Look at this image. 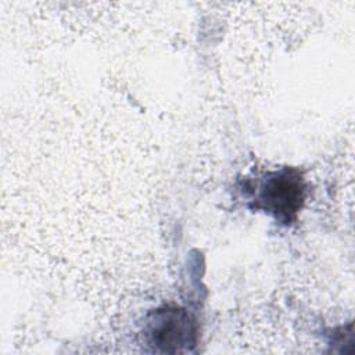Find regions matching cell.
Wrapping results in <instances>:
<instances>
[{
	"label": "cell",
	"instance_id": "6da1fadb",
	"mask_svg": "<svg viewBox=\"0 0 355 355\" xmlns=\"http://www.w3.org/2000/svg\"><path fill=\"white\" fill-rule=\"evenodd\" d=\"M304 200V183L294 171H282L266 178L262 184L259 201L263 208L273 212L276 218L290 220L300 209Z\"/></svg>",
	"mask_w": 355,
	"mask_h": 355
},
{
	"label": "cell",
	"instance_id": "7a4b0ae2",
	"mask_svg": "<svg viewBox=\"0 0 355 355\" xmlns=\"http://www.w3.org/2000/svg\"><path fill=\"white\" fill-rule=\"evenodd\" d=\"M151 344L162 351L176 352L194 343L193 323L186 311L165 308L157 311L148 320Z\"/></svg>",
	"mask_w": 355,
	"mask_h": 355
}]
</instances>
